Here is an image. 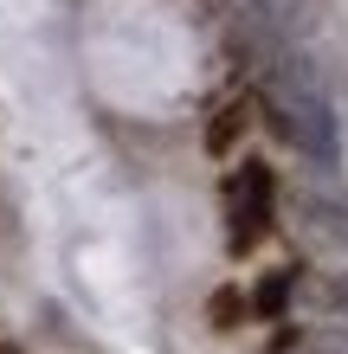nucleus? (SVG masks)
<instances>
[{
  "instance_id": "nucleus-3",
  "label": "nucleus",
  "mask_w": 348,
  "mask_h": 354,
  "mask_svg": "<svg viewBox=\"0 0 348 354\" xmlns=\"http://www.w3.org/2000/svg\"><path fill=\"white\" fill-rule=\"evenodd\" d=\"M297 232L322 245V252H342L348 245V200L329 194V187H303L297 194Z\"/></svg>"
},
{
  "instance_id": "nucleus-5",
  "label": "nucleus",
  "mask_w": 348,
  "mask_h": 354,
  "mask_svg": "<svg viewBox=\"0 0 348 354\" xmlns=\"http://www.w3.org/2000/svg\"><path fill=\"white\" fill-rule=\"evenodd\" d=\"M271 354H348V335H342V328H316V335H277Z\"/></svg>"
},
{
  "instance_id": "nucleus-7",
  "label": "nucleus",
  "mask_w": 348,
  "mask_h": 354,
  "mask_svg": "<svg viewBox=\"0 0 348 354\" xmlns=\"http://www.w3.org/2000/svg\"><path fill=\"white\" fill-rule=\"evenodd\" d=\"M245 316H252V303H245L239 290H213V297H207V322L219 328V335H226V328H239Z\"/></svg>"
},
{
  "instance_id": "nucleus-2",
  "label": "nucleus",
  "mask_w": 348,
  "mask_h": 354,
  "mask_svg": "<svg viewBox=\"0 0 348 354\" xmlns=\"http://www.w3.org/2000/svg\"><path fill=\"white\" fill-rule=\"evenodd\" d=\"M271 213H277V180H271V168H264V161H245V168L226 180V225H232L226 245H232L239 258L271 232Z\"/></svg>"
},
{
  "instance_id": "nucleus-6",
  "label": "nucleus",
  "mask_w": 348,
  "mask_h": 354,
  "mask_svg": "<svg viewBox=\"0 0 348 354\" xmlns=\"http://www.w3.org/2000/svg\"><path fill=\"white\" fill-rule=\"evenodd\" d=\"M239 136H245V103H226V110H213V122H207V155H226Z\"/></svg>"
},
{
  "instance_id": "nucleus-4",
  "label": "nucleus",
  "mask_w": 348,
  "mask_h": 354,
  "mask_svg": "<svg viewBox=\"0 0 348 354\" xmlns=\"http://www.w3.org/2000/svg\"><path fill=\"white\" fill-rule=\"evenodd\" d=\"M291 297H297V270H264V277L252 283V316H264V322H277L284 309H291Z\"/></svg>"
},
{
  "instance_id": "nucleus-8",
  "label": "nucleus",
  "mask_w": 348,
  "mask_h": 354,
  "mask_svg": "<svg viewBox=\"0 0 348 354\" xmlns=\"http://www.w3.org/2000/svg\"><path fill=\"white\" fill-rule=\"evenodd\" d=\"M322 303H329V309H342V316H348V270H342V277H329V283H322Z\"/></svg>"
},
{
  "instance_id": "nucleus-9",
  "label": "nucleus",
  "mask_w": 348,
  "mask_h": 354,
  "mask_svg": "<svg viewBox=\"0 0 348 354\" xmlns=\"http://www.w3.org/2000/svg\"><path fill=\"white\" fill-rule=\"evenodd\" d=\"M0 354H19V348H13V342H0Z\"/></svg>"
},
{
  "instance_id": "nucleus-1",
  "label": "nucleus",
  "mask_w": 348,
  "mask_h": 354,
  "mask_svg": "<svg viewBox=\"0 0 348 354\" xmlns=\"http://www.w3.org/2000/svg\"><path fill=\"white\" fill-rule=\"evenodd\" d=\"M258 110L264 122L291 142L303 161H316V168H336L342 161V136H336V110H329V91H322V77L310 58L297 52H271L258 71Z\"/></svg>"
}]
</instances>
